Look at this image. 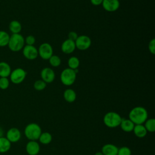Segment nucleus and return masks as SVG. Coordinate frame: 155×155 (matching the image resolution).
<instances>
[{"instance_id": "obj_33", "label": "nucleus", "mask_w": 155, "mask_h": 155, "mask_svg": "<svg viewBox=\"0 0 155 155\" xmlns=\"http://www.w3.org/2000/svg\"><path fill=\"white\" fill-rule=\"evenodd\" d=\"M103 0H90V2L92 5L95 6H98L102 4Z\"/></svg>"}, {"instance_id": "obj_1", "label": "nucleus", "mask_w": 155, "mask_h": 155, "mask_svg": "<svg viewBox=\"0 0 155 155\" xmlns=\"http://www.w3.org/2000/svg\"><path fill=\"white\" fill-rule=\"evenodd\" d=\"M148 111L144 107L137 106L130 110L128 119L135 125L143 124L148 119Z\"/></svg>"}, {"instance_id": "obj_8", "label": "nucleus", "mask_w": 155, "mask_h": 155, "mask_svg": "<svg viewBox=\"0 0 155 155\" xmlns=\"http://www.w3.org/2000/svg\"><path fill=\"white\" fill-rule=\"evenodd\" d=\"M74 42L76 48L81 51L88 49L91 45V40L90 38L87 35L78 36Z\"/></svg>"}, {"instance_id": "obj_31", "label": "nucleus", "mask_w": 155, "mask_h": 155, "mask_svg": "<svg viewBox=\"0 0 155 155\" xmlns=\"http://www.w3.org/2000/svg\"><path fill=\"white\" fill-rule=\"evenodd\" d=\"M148 48L149 51L152 54H155V39L154 38H153L150 41V42L148 43Z\"/></svg>"}, {"instance_id": "obj_4", "label": "nucleus", "mask_w": 155, "mask_h": 155, "mask_svg": "<svg viewBox=\"0 0 155 155\" xmlns=\"http://www.w3.org/2000/svg\"><path fill=\"white\" fill-rule=\"evenodd\" d=\"M122 118L119 114L114 111L107 113L103 118V121L105 126L108 128H113L120 125Z\"/></svg>"}, {"instance_id": "obj_15", "label": "nucleus", "mask_w": 155, "mask_h": 155, "mask_svg": "<svg viewBox=\"0 0 155 155\" xmlns=\"http://www.w3.org/2000/svg\"><path fill=\"white\" fill-rule=\"evenodd\" d=\"M118 148L112 143H107L103 145L101 152L104 155H117Z\"/></svg>"}, {"instance_id": "obj_7", "label": "nucleus", "mask_w": 155, "mask_h": 155, "mask_svg": "<svg viewBox=\"0 0 155 155\" xmlns=\"http://www.w3.org/2000/svg\"><path fill=\"white\" fill-rule=\"evenodd\" d=\"M38 51V56L44 60H48L49 58L53 54V49L52 46L47 43L44 42L40 45Z\"/></svg>"}, {"instance_id": "obj_12", "label": "nucleus", "mask_w": 155, "mask_h": 155, "mask_svg": "<svg viewBox=\"0 0 155 155\" xmlns=\"http://www.w3.org/2000/svg\"><path fill=\"white\" fill-rule=\"evenodd\" d=\"M21 137V133L20 130L15 127L10 128L6 133V138L11 143H16L18 142Z\"/></svg>"}, {"instance_id": "obj_23", "label": "nucleus", "mask_w": 155, "mask_h": 155, "mask_svg": "<svg viewBox=\"0 0 155 155\" xmlns=\"http://www.w3.org/2000/svg\"><path fill=\"white\" fill-rule=\"evenodd\" d=\"M9 39L10 35L7 31L4 30H0V47L7 46Z\"/></svg>"}, {"instance_id": "obj_35", "label": "nucleus", "mask_w": 155, "mask_h": 155, "mask_svg": "<svg viewBox=\"0 0 155 155\" xmlns=\"http://www.w3.org/2000/svg\"><path fill=\"white\" fill-rule=\"evenodd\" d=\"M94 155H104L103 153L101 152V151H98V152H96Z\"/></svg>"}, {"instance_id": "obj_17", "label": "nucleus", "mask_w": 155, "mask_h": 155, "mask_svg": "<svg viewBox=\"0 0 155 155\" xmlns=\"http://www.w3.org/2000/svg\"><path fill=\"white\" fill-rule=\"evenodd\" d=\"M11 71V67L7 62H0V78H8Z\"/></svg>"}, {"instance_id": "obj_28", "label": "nucleus", "mask_w": 155, "mask_h": 155, "mask_svg": "<svg viewBox=\"0 0 155 155\" xmlns=\"http://www.w3.org/2000/svg\"><path fill=\"white\" fill-rule=\"evenodd\" d=\"M10 85V80L8 78H0V89L6 90Z\"/></svg>"}, {"instance_id": "obj_32", "label": "nucleus", "mask_w": 155, "mask_h": 155, "mask_svg": "<svg viewBox=\"0 0 155 155\" xmlns=\"http://www.w3.org/2000/svg\"><path fill=\"white\" fill-rule=\"evenodd\" d=\"M78 37V35L77 33L75 31H70L68 34V39L70 40H71L73 41H75Z\"/></svg>"}, {"instance_id": "obj_11", "label": "nucleus", "mask_w": 155, "mask_h": 155, "mask_svg": "<svg viewBox=\"0 0 155 155\" xmlns=\"http://www.w3.org/2000/svg\"><path fill=\"white\" fill-rule=\"evenodd\" d=\"M102 5L105 10L108 12H114L120 7L119 0H103Z\"/></svg>"}, {"instance_id": "obj_19", "label": "nucleus", "mask_w": 155, "mask_h": 155, "mask_svg": "<svg viewBox=\"0 0 155 155\" xmlns=\"http://www.w3.org/2000/svg\"><path fill=\"white\" fill-rule=\"evenodd\" d=\"M133 131L134 135L139 138H143L145 137L148 133L143 124L135 125Z\"/></svg>"}, {"instance_id": "obj_21", "label": "nucleus", "mask_w": 155, "mask_h": 155, "mask_svg": "<svg viewBox=\"0 0 155 155\" xmlns=\"http://www.w3.org/2000/svg\"><path fill=\"white\" fill-rule=\"evenodd\" d=\"M11 142L6 138V137H0V153L7 152L11 148Z\"/></svg>"}, {"instance_id": "obj_13", "label": "nucleus", "mask_w": 155, "mask_h": 155, "mask_svg": "<svg viewBox=\"0 0 155 155\" xmlns=\"http://www.w3.org/2000/svg\"><path fill=\"white\" fill-rule=\"evenodd\" d=\"M28 155H38L40 151V145L36 140H29L25 146Z\"/></svg>"}, {"instance_id": "obj_6", "label": "nucleus", "mask_w": 155, "mask_h": 155, "mask_svg": "<svg viewBox=\"0 0 155 155\" xmlns=\"http://www.w3.org/2000/svg\"><path fill=\"white\" fill-rule=\"evenodd\" d=\"M27 76L26 71L22 68H16L12 70L9 76L10 81L14 84H19L25 79Z\"/></svg>"}, {"instance_id": "obj_22", "label": "nucleus", "mask_w": 155, "mask_h": 155, "mask_svg": "<svg viewBox=\"0 0 155 155\" xmlns=\"http://www.w3.org/2000/svg\"><path fill=\"white\" fill-rule=\"evenodd\" d=\"M52 139V135L50 133L45 131L41 133L38 140L41 143L44 145H47L51 142Z\"/></svg>"}, {"instance_id": "obj_18", "label": "nucleus", "mask_w": 155, "mask_h": 155, "mask_svg": "<svg viewBox=\"0 0 155 155\" xmlns=\"http://www.w3.org/2000/svg\"><path fill=\"white\" fill-rule=\"evenodd\" d=\"M63 96L65 101L68 103H72L76 99V93L71 88L66 89L63 93Z\"/></svg>"}, {"instance_id": "obj_14", "label": "nucleus", "mask_w": 155, "mask_h": 155, "mask_svg": "<svg viewBox=\"0 0 155 155\" xmlns=\"http://www.w3.org/2000/svg\"><path fill=\"white\" fill-rule=\"evenodd\" d=\"M61 51L65 54H71L76 49V45L74 41L70 40L68 39H65L62 44L61 47Z\"/></svg>"}, {"instance_id": "obj_20", "label": "nucleus", "mask_w": 155, "mask_h": 155, "mask_svg": "<svg viewBox=\"0 0 155 155\" xmlns=\"http://www.w3.org/2000/svg\"><path fill=\"white\" fill-rule=\"evenodd\" d=\"M8 28L12 34L20 33L22 30V25L19 21L13 20L9 23Z\"/></svg>"}, {"instance_id": "obj_27", "label": "nucleus", "mask_w": 155, "mask_h": 155, "mask_svg": "<svg viewBox=\"0 0 155 155\" xmlns=\"http://www.w3.org/2000/svg\"><path fill=\"white\" fill-rule=\"evenodd\" d=\"M47 86V83H45L42 79L36 80L33 84L34 88L37 91L44 90Z\"/></svg>"}, {"instance_id": "obj_29", "label": "nucleus", "mask_w": 155, "mask_h": 155, "mask_svg": "<svg viewBox=\"0 0 155 155\" xmlns=\"http://www.w3.org/2000/svg\"><path fill=\"white\" fill-rule=\"evenodd\" d=\"M117 155H131V149L127 147H122L118 148Z\"/></svg>"}, {"instance_id": "obj_26", "label": "nucleus", "mask_w": 155, "mask_h": 155, "mask_svg": "<svg viewBox=\"0 0 155 155\" xmlns=\"http://www.w3.org/2000/svg\"><path fill=\"white\" fill-rule=\"evenodd\" d=\"M49 63L53 67H58L61 64V58L55 54H53L48 59Z\"/></svg>"}, {"instance_id": "obj_34", "label": "nucleus", "mask_w": 155, "mask_h": 155, "mask_svg": "<svg viewBox=\"0 0 155 155\" xmlns=\"http://www.w3.org/2000/svg\"><path fill=\"white\" fill-rule=\"evenodd\" d=\"M4 135V131L2 130V128L0 127V137H2Z\"/></svg>"}, {"instance_id": "obj_24", "label": "nucleus", "mask_w": 155, "mask_h": 155, "mask_svg": "<svg viewBox=\"0 0 155 155\" xmlns=\"http://www.w3.org/2000/svg\"><path fill=\"white\" fill-rule=\"evenodd\" d=\"M143 124L147 132L154 133L155 131V119L154 118L147 119Z\"/></svg>"}, {"instance_id": "obj_10", "label": "nucleus", "mask_w": 155, "mask_h": 155, "mask_svg": "<svg viewBox=\"0 0 155 155\" xmlns=\"http://www.w3.org/2000/svg\"><path fill=\"white\" fill-rule=\"evenodd\" d=\"M41 79L45 83H51L55 79V73L50 67H45L41 71Z\"/></svg>"}, {"instance_id": "obj_16", "label": "nucleus", "mask_w": 155, "mask_h": 155, "mask_svg": "<svg viewBox=\"0 0 155 155\" xmlns=\"http://www.w3.org/2000/svg\"><path fill=\"white\" fill-rule=\"evenodd\" d=\"M135 124L129 119H123L121 120V122L120 124V127L126 133H130L133 131L134 127Z\"/></svg>"}, {"instance_id": "obj_2", "label": "nucleus", "mask_w": 155, "mask_h": 155, "mask_svg": "<svg viewBox=\"0 0 155 155\" xmlns=\"http://www.w3.org/2000/svg\"><path fill=\"white\" fill-rule=\"evenodd\" d=\"M25 45V39L24 36L20 33L12 34L10 36L7 46L13 52H18L22 50Z\"/></svg>"}, {"instance_id": "obj_9", "label": "nucleus", "mask_w": 155, "mask_h": 155, "mask_svg": "<svg viewBox=\"0 0 155 155\" xmlns=\"http://www.w3.org/2000/svg\"><path fill=\"white\" fill-rule=\"evenodd\" d=\"M22 50L23 56L27 59L34 60L38 56V49L34 45H25Z\"/></svg>"}, {"instance_id": "obj_30", "label": "nucleus", "mask_w": 155, "mask_h": 155, "mask_svg": "<svg viewBox=\"0 0 155 155\" xmlns=\"http://www.w3.org/2000/svg\"><path fill=\"white\" fill-rule=\"evenodd\" d=\"M25 44L28 45H34L36 39L33 35H28L25 39Z\"/></svg>"}, {"instance_id": "obj_3", "label": "nucleus", "mask_w": 155, "mask_h": 155, "mask_svg": "<svg viewBox=\"0 0 155 155\" xmlns=\"http://www.w3.org/2000/svg\"><path fill=\"white\" fill-rule=\"evenodd\" d=\"M41 133V128L36 123H30L24 128V134L29 140H38Z\"/></svg>"}, {"instance_id": "obj_25", "label": "nucleus", "mask_w": 155, "mask_h": 155, "mask_svg": "<svg viewBox=\"0 0 155 155\" xmlns=\"http://www.w3.org/2000/svg\"><path fill=\"white\" fill-rule=\"evenodd\" d=\"M68 68L73 70H77L80 65L79 59L76 56H71L68 60Z\"/></svg>"}, {"instance_id": "obj_5", "label": "nucleus", "mask_w": 155, "mask_h": 155, "mask_svg": "<svg viewBox=\"0 0 155 155\" xmlns=\"http://www.w3.org/2000/svg\"><path fill=\"white\" fill-rule=\"evenodd\" d=\"M78 70H73L67 68L63 70L60 74V80L62 84L65 86L73 85L76 79Z\"/></svg>"}]
</instances>
